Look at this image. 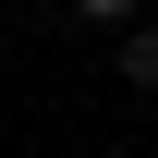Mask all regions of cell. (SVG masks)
I'll return each mask as SVG.
<instances>
[{"mask_svg": "<svg viewBox=\"0 0 158 158\" xmlns=\"http://www.w3.org/2000/svg\"><path fill=\"white\" fill-rule=\"evenodd\" d=\"M122 85H158V24H122Z\"/></svg>", "mask_w": 158, "mask_h": 158, "instance_id": "1", "label": "cell"}, {"mask_svg": "<svg viewBox=\"0 0 158 158\" xmlns=\"http://www.w3.org/2000/svg\"><path fill=\"white\" fill-rule=\"evenodd\" d=\"M73 12H85V24H134V0H73Z\"/></svg>", "mask_w": 158, "mask_h": 158, "instance_id": "2", "label": "cell"}]
</instances>
